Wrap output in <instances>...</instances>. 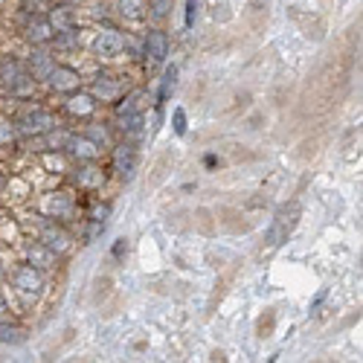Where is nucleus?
<instances>
[{"label":"nucleus","instance_id":"1","mask_svg":"<svg viewBox=\"0 0 363 363\" xmlns=\"http://www.w3.org/2000/svg\"><path fill=\"white\" fill-rule=\"evenodd\" d=\"M0 88H3L12 99H32L35 93V79L30 76V70L21 59L3 55L0 59Z\"/></svg>","mask_w":363,"mask_h":363},{"label":"nucleus","instance_id":"2","mask_svg":"<svg viewBox=\"0 0 363 363\" xmlns=\"http://www.w3.org/2000/svg\"><path fill=\"white\" fill-rule=\"evenodd\" d=\"M12 122H15V128H18L21 137H41V134H47L50 128L59 125L52 110L41 108V105H26Z\"/></svg>","mask_w":363,"mask_h":363},{"label":"nucleus","instance_id":"3","mask_svg":"<svg viewBox=\"0 0 363 363\" xmlns=\"http://www.w3.org/2000/svg\"><path fill=\"white\" fill-rule=\"evenodd\" d=\"M300 204H285L279 213L273 215V221H271V227H268V233H264V242H268V247H279V244H285L288 239H291V233L297 230V224H300Z\"/></svg>","mask_w":363,"mask_h":363},{"label":"nucleus","instance_id":"4","mask_svg":"<svg viewBox=\"0 0 363 363\" xmlns=\"http://www.w3.org/2000/svg\"><path fill=\"white\" fill-rule=\"evenodd\" d=\"M169 59V35L163 30H148L143 41V61L148 70H157Z\"/></svg>","mask_w":363,"mask_h":363},{"label":"nucleus","instance_id":"5","mask_svg":"<svg viewBox=\"0 0 363 363\" xmlns=\"http://www.w3.org/2000/svg\"><path fill=\"white\" fill-rule=\"evenodd\" d=\"M21 35H23V41H30L32 47H47L52 41V35H55V30H52L47 15H23Z\"/></svg>","mask_w":363,"mask_h":363},{"label":"nucleus","instance_id":"6","mask_svg":"<svg viewBox=\"0 0 363 363\" xmlns=\"http://www.w3.org/2000/svg\"><path fill=\"white\" fill-rule=\"evenodd\" d=\"M12 288L18 291V294H26V297H38L41 288H44V276H41L38 268H32L30 262L26 264H18L15 271H12Z\"/></svg>","mask_w":363,"mask_h":363},{"label":"nucleus","instance_id":"7","mask_svg":"<svg viewBox=\"0 0 363 363\" xmlns=\"http://www.w3.org/2000/svg\"><path fill=\"white\" fill-rule=\"evenodd\" d=\"M125 35L119 30H114V26H105V30L96 32L93 38V52L99 55V59H119V55L125 52Z\"/></svg>","mask_w":363,"mask_h":363},{"label":"nucleus","instance_id":"8","mask_svg":"<svg viewBox=\"0 0 363 363\" xmlns=\"http://www.w3.org/2000/svg\"><path fill=\"white\" fill-rule=\"evenodd\" d=\"M50 90L55 93H73V90H81V73L76 67H70V64H59L55 61V67L50 70V76L44 79Z\"/></svg>","mask_w":363,"mask_h":363},{"label":"nucleus","instance_id":"9","mask_svg":"<svg viewBox=\"0 0 363 363\" xmlns=\"http://www.w3.org/2000/svg\"><path fill=\"white\" fill-rule=\"evenodd\" d=\"M70 180H73V186H79L81 192H96V189L105 186V172L93 160H85V163H79L73 169Z\"/></svg>","mask_w":363,"mask_h":363},{"label":"nucleus","instance_id":"10","mask_svg":"<svg viewBox=\"0 0 363 363\" xmlns=\"http://www.w3.org/2000/svg\"><path fill=\"white\" fill-rule=\"evenodd\" d=\"M114 172L119 180H125V184L134 180V175H137V146L128 143V139L114 148Z\"/></svg>","mask_w":363,"mask_h":363},{"label":"nucleus","instance_id":"11","mask_svg":"<svg viewBox=\"0 0 363 363\" xmlns=\"http://www.w3.org/2000/svg\"><path fill=\"white\" fill-rule=\"evenodd\" d=\"M125 93V85L117 79V76H110V73H99V76H93L90 81V96L96 102H117L119 96Z\"/></svg>","mask_w":363,"mask_h":363},{"label":"nucleus","instance_id":"12","mask_svg":"<svg viewBox=\"0 0 363 363\" xmlns=\"http://www.w3.org/2000/svg\"><path fill=\"white\" fill-rule=\"evenodd\" d=\"M38 242L47 244L52 253H64L73 239H70V233H67L61 224H55V221H44V224H41V230H38Z\"/></svg>","mask_w":363,"mask_h":363},{"label":"nucleus","instance_id":"13","mask_svg":"<svg viewBox=\"0 0 363 363\" xmlns=\"http://www.w3.org/2000/svg\"><path fill=\"white\" fill-rule=\"evenodd\" d=\"M64 151H67V155H73V157H79V163H85V160H96V157H99L102 148L96 146V143H90L85 134H70Z\"/></svg>","mask_w":363,"mask_h":363},{"label":"nucleus","instance_id":"14","mask_svg":"<svg viewBox=\"0 0 363 363\" xmlns=\"http://www.w3.org/2000/svg\"><path fill=\"white\" fill-rule=\"evenodd\" d=\"M23 64H26V70H30L32 79L44 81L50 76V70L55 67V59H52V52H47V50H32V55Z\"/></svg>","mask_w":363,"mask_h":363},{"label":"nucleus","instance_id":"15","mask_svg":"<svg viewBox=\"0 0 363 363\" xmlns=\"http://www.w3.org/2000/svg\"><path fill=\"white\" fill-rule=\"evenodd\" d=\"M47 18L52 23V30H70V26H79V15H76V6H64V3H55L50 6Z\"/></svg>","mask_w":363,"mask_h":363},{"label":"nucleus","instance_id":"16","mask_svg":"<svg viewBox=\"0 0 363 363\" xmlns=\"http://www.w3.org/2000/svg\"><path fill=\"white\" fill-rule=\"evenodd\" d=\"M26 259H30L32 268H55V259H59V253H52L47 244L32 242V244H26Z\"/></svg>","mask_w":363,"mask_h":363},{"label":"nucleus","instance_id":"17","mask_svg":"<svg viewBox=\"0 0 363 363\" xmlns=\"http://www.w3.org/2000/svg\"><path fill=\"white\" fill-rule=\"evenodd\" d=\"M143 99H146V90H128L117 99V117H131V114H143Z\"/></svg>","mask_w":363,"mask_h":363},{"label":"nucleus","instance_id":"18","mask_svg":"<svg viewBox=\"0 0 363 363\" xmlns=\"http://www.w3.org/2000/svg\"><path fill=\"white\" fill-rule=\"evenodd\" d=\"M70 99H67V110L73 117H93V110H96V99L90 93H79V90H73V93H67Z\"/></svg>","mask_w":363,"mask_h":363},{"label":"nucleus","instance_id":"19","mask_svg":"<svg viewBox=\"0 0 363 363\" xmlns=\"http://www.w3.org/2000/svg\"><path fill=\"white\" fill-rule=\"evenodd\" d=\"M47 215L55 221V218H70V215H73L76 213V204H73V198H67V195H50V198H47Z\"/></svg>","mask_w":363,"mask_h":363},{"label":"nucleus","instance_id":"20","mask_svg":"<svg viewBox=\"0 0 363 363\" xmlns=\"http://www.w3.org/2000/svg\"><path fill=\"white\" fill-rule=\"evenodd\" d=\"M0 343L3 346H23L26 343V328L9 320H0Z\"/></svg>","mask_w":363,"mask_h":363},{"label":"nucleus","instance_id":"21","mask_svg":"<svg viewBox=\"0 0 363 363\" xmlns=\"http://www.w3.org/2000/svg\"><path fill=\"white\" fill-rule=\"evenodd\" d=\"M52 41H55V50H76L81 44V30H79V26H70V30H55Z\"/></svg>","mask_w":363,"mask_h":363},{"label":"nucleus","instance_id":"22","mask_svg":"<svg viewBox=\"0 0 363 363\" xmlns=\"http://www.w3.org/2000/svg\"><path fill=\"white\" fill-rule=\"evenodd\" d=\"M81 134H85V137L90 139V143H96L99 148H108V146H110V131L102 128V125H96V122L85 125V131H81Z\"/></svg>","mask_w":363,"mask_h":363},{"label":"nucleus","instance_id":"23","mask_svg":"<svg viewBox=\"0 0 363 363\" xmlns=\"http://www.w3.org/2000/svg\"><path fill=\"white\" fill-rule=\"evenodd\" d=\"M175 81H177V67H166L163 73V81H160V90H157V105H163L166 99H169V93L175 90Z\"/></svg>","mask_w":363,"mask_h":363},{"label":"nucleus","instance_id":"24","mask_svg":"<svg viewBox=\"0 0 363 363\" xmlns=\"http://www.w3.org/2000/svg\"><path fill=\"white\" fill-rule=\"evenodd\" d=\"M119 15L128 21H139L146 15V3L143 0H119Z\"/></svg>","mask_w":363,"mask_h":363},{"label":"nucleus","instance_id":"25","mask_svg":"<svg viewBox=\"0 0 363 363\" xmlns=\"http://www.w3.org/2000/svg\"><path fill=\"white\" fill-rule=\"evenodd\" d=\"M18 137H21V134H18V128H15V122H9V119L0 117V146H12Z\"/></svg>","mask_w":363,"mask_h":363},{"label":"nucleus","instance_id":"26","mask_svg":"<svg viewBox=\"0 0 363 363\" xmlns=\"http://www.w3.org/2000/svg\"><path fill=\"white\" fill-rule=\"evenodd\" d=\"M172 128H175L177 137L186 134V110H184V108H175V110H172Z\"/></svg>","mask_w":363,"mask_h":363},{"label":"nucleus","instance_id":"27","mask_svg":"<svg viewBox=\"0 0 363 363\" xmlns=\"http://www.w3.org/2000/svg\"><path fill=\"white\" fill-rule=\"evenodd\" d=\"M148 6H151V15H155L157 21H163L172 9V0H148Z\"/></svg>","mask_w":363,"mask_h":363},{"label":"nucleus","instance_id":"28","mask_svg":"<svg viewBox=\"0 0 363 363\" xmlns=\"http://www.w3.org/2000/svg\"><path fill=\"white\" fill-rule=\"evenodd\" d=\"M195 18H198V0H186V18H184L186 30H192V26H195Z\"/></svg>","mask_w":363,"mask_h":363},{"label":"nucleus","instance_id":"29","mask_svg":"<svg viewBox=\"0 0 363 363\" xmlns=\"http://www.w3.org/2000/svg\"><path fill=\"white\" fill-rule=\"evenodd\" d=\"M125 253H128V242H125V239H117L114 250H110V256H114V259H122Z\"/></svg>","mask_w":363,"mask_h":363},{"label":"nucleus","instance_id":"30","mask_svg":"<svg viewBox=\"0 0 363 363\" xmlns=\"http://www.w3.org/2000/svg\"><path fill=\"white\" fill-rule=\"evenodd\" d=\"M6 314H9V305H6L3 297H0V320H6Z\"/></svg>","mask_w":363,"mask_h":363},{"label":"nucleus","instance_id":"31","mask_svg":"<svg viewBox=\"0 0 363 363\" xmlns=\"http://www.w3.org/2000/svg\"><path fill=\"white\" fill-rule=\"evenodd\" d=\"M55 3H64V6H79L81 0H55Z\"/></svg>","mask_w":363,"mask_h":363},{"label":"nucleus","instance_id":"32","mask_svg":"<svg viewBox=\"0 0 363 363\" xmlns=\"http://www.w3.org/2000/svg\"><path fill=\"white\" fill-rule=\"evenodd\" d=\"M6 279V264H3V259H0V282Z\"/></svg>","mask_w":363,"mask_h":363},{"label":"nucleus","instance_id":"33","mask_svg":"<svg viewBox=\"0 0 363 363\" xmlns=\"http://www.w3.org/2000/svg\"><path fill=\"white\" fill-rule=\"evenodd\" d=\"M3 186H6V175H3V172H0V189H3Z\"/></svg>","mask_w":363,"mask_h":363}]
</instances>
